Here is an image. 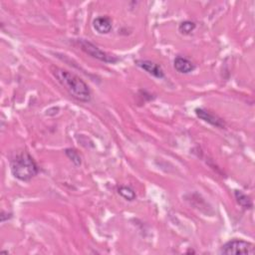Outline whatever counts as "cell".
I'll use <instances>...</instances> for the list:
<instances>
[{
  "label": "cell",
  "mask_w": 255,
  "mask_h": 255,
  "mask_svg": "<svg viewBox=\"0 0 255 255\" xmlns=\"http://www.w3.org/2000/svg\"><path fill=\"white\" fill-rule=\"evenodd\" d=\"M136 64L138 67L143 69L148 74L152 75L153 77H155L157 79L161 80V79L164 78V72H163L162 66L155 62H152L150 60H137Z\"/></svg>",
  "instance_id": "8992f818"
},
{
  "label": "cell",
  "mask_w": 255,
  "mask_h": 255,
  "mask_svg": "<svg viewBox=\"0 0 255 255\" xmlns=\"http://www.w3.org/2000/svg\"><path fill=\"white\" fill-rule=\"evenodd\" d=\"M194 112H195V115L201 120H203L204 122L211 125L215 128H218V129L225 128L224 121L221 118H219L218 116L214 115L213 113H211L206 109H203V108H197V109H195Z\"/></svg>",
  "instance_id": "5b68a950"
},
{
  "label": "cell",
  "mask_w": 255,
  "mask_h": 255,
  "mask_svg": "<svg viewBox=\"0 0 255 255\" xmlns=\"http://www.w3.org/2000/svg\"><path fill=\"white\" fill-rule=\"evenodd\" d=\"M234 195L236 201L238 203V205L243 209H251L253 208V204L251 198L245 194L243 191L241 190H234Z\"/></svg>",
  "instance_id": "9c48e42d"
},
{
  "label": "cell",
  "mask_w": 255,
  "mask_h": 255,
  "mask_svg": "<svg viewBox=\"0 0 255 255\" xmlns=\"http://www.w3.org/2000/svg\"><path fill=\"white\" fill-rule=\"evenodd\" d=\"M196 28V24L193 21L185 20L182 22L179 26V32L183 35H190Z\"/></svg>",
  "instance_id": "30bf717a"
},
{
  "label": "cell",
  "mask_w": 255,
  "mask_h": 255,
  "mask_svg": "<svg viewBox=\"0 0 255 255\" xmlns=\"http://www.w3.org/2000/svg\"><path fill=\"white\" fill-rule=\"evenodd\" d=\"M65 154H66V156L69 158V160H70L76 166L81 165V163H82L81 156L79 155V153H78L75 149H66V150H65Z\"/></svg>",
  "instance_id": "7c38bea8"
},
{
  "label": "cell",
  "mask_w": 255,
  "mask_h": 255,
  "mask_svg": "<svg viewBox=\"0 0 255 255\" xmlns=\"http://www.w3.org/2000/svg\"><path fill=\"white\" fill-rule=\"evenodd\" d=\"M76 42L83 52H85L87 55L91 56V57H93L101 62H104L107 64H115L120 60L117 56L111 55V54L101 50L98 46H96L95 44H93L92 42H90L88 40L78 39V40H76Z\"/></svg>",
  "instance_id": "3957f363"
},
{
  "label": "cell",
  "mask_w": 255,
  "mask_h": 255,
  "mask_svg": "<svg viewBox=\"0 0 255 255\" xmlns=\"http://www.w3.org/2000/svg\"><path fill=\"white\" fill-rule=\"evenodd\" d=\"M12 176L21 182H29L39 173L34 159L27 152H21L10 162Z\"/></svg>",
  "instance_id": "7a4b0ae2"
},
{
  "label": "cell",
  "mask_w": 255,
  "mask_h": 255,
  "mask_svg": "<svg viewBox=\"0 0 255 255\" xmlns=\"http://www.w3.org/2000/svg\"><path fill=\"white\" fill-rule=\"evenodd\" d=\"M220 253L225 255H253L255 253V247L251 242L241 239H232L221 246Z\"/></svg>",
  "instance_id": "277c9868"
},
{
  "label": "cell",
  "mask_w": 255,
  "mask_h": 255,
  "mask_svg": "<svg viewBox=\"0 0 255 255\" xmlns=\"http://www.w3.org/2000/svg\"><path fill=\"white\" fill-rule=\"evenodd\" d=\"M174 67L181 74H189L195 70V65L190 60L181 56L174 60Z\"/></svg>",
  "instance_id": "ba28073f"
},
{
  "label": "cell",
  "mask_w": 255,
  "mask_h": 255,
  "mask_svg": "<svg viewBox=\"0 0 255 255\" xmlns=\"http://www.w3.org/2000/svg\"><path fill=\"white\" fill-rule=\"evenodd\" d=\"M11 216H12L11 213H8V212H5L4 210H2L1 215H0V219H1V222H5L9 218H11Z\"/></svg>",
  "instance_id": "4fadbf2b"
},
{
  "label": "cell",
  "mask_w": 255,
  "mask_h": 255,
  "mask_svg": "<svg viewBox=\"0 0 255 255\" xmlns=\"http://www.w3.org/2000/svg\"><path fill=\"white\" fill-rule=\"evenodd\" d=\"M93 28L99 34H108L113 29L112 19L108 16H100L93 20Z\"/></svg>",
  "instance_id": "52a82bcc"
},
{
  "label": "cell",
  "mask_w": 255,
  "mask_h": 255,
  "mask_svg": "<svg viewBox=\"0 0 255 255\" xmlns=\"http://www.w3.org/2000/svg\"><path fill=\"white\" fill-rule=\"evenodd\" d=\"M52 74L74 99L84 103L91 101V90L86 82L79 76L58 67H52Z\"/></svg>",
  "instance_id": "6da1fadb"
},
{
  "label": "cell",
  "mask_w": 255,
  "mask_h": 255,
  "mask_svg": "<svg viewBox=\"0 0 255 255\" xmlns=\"http://www.w3.org/2000/svg\"><path fill=\"white\" fill-rule=\"evenodd\" d=\"M118 192L122 197L125 198L126 201H129V202H133L137 198V194H136L135 190L133 188H131L130 186H125V185L120 186L118 188Z\"/></svg>",
  "instance_id": "8fae6325"
}]
</instances>
